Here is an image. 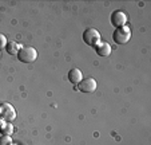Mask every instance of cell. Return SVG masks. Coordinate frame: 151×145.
<instances>
[{
  "instance_id": "6da1fadb",
  "label": "cell",
  "mask_w": 151,
  "mask_h": 145,
  "mask_svg": "<svg viewBox=\"0 0 151 145\" xmlns=\"http://www.w3.org/2000/svg\"><path fill=\"white\" fill-rule=\"evenodd\" d=\"M37 51L31 46H26V47H20L17 51V59L23 63H31L36 60Z\"/></svg>"
},
{
  "instance_id": "7a4b0ae2",
  "label": "cell",
  "mask_w": 151,
  "mask_h": 145,
  "mask_svg": "<svg viewBox=\"0 0 151 145\" xmlns=\"http://www.w3.org/2000/svg\"><path fill=\"white\" fill-rule=\"evenodd\" d=\"M130 38H131V30L127 26L115 28L114 34H112V39L116 44H126L130 40Z\"/></svg>"
},
{
  "instance_id": "3957f363",
  "label": "cell",
  "mask_w": 151,
  "mask_h": 145,
  "mask_svg": "<svg viewBox=\"0 0 151 145\" xmlns=\"http://www.w3.org/2000/svg\"><path fill=\"white\" fill-rule=\"evenodd\" d=\"M83 42L86 44L91 46V47H96L100 43V34L98 30L95 28H87L83 32Z\"/></svg>"
},
{
  "instance_id": "277c9868",
  "label": "cell",
  "mask_w": 151,
  "mask_h": 145,
  "mask_svg": "<svg viewBox=\"0 0 151 145\" xmlns=\"http://www.w3.org/2000/svg\"><path fill=\"white\" fill-rule=\"evenodd\" d=\"M78 90L82 91V93H92V91L96 90V81L94 78H86V79H82L79 83H78Z\"/></svg>"
},
{
  "instance_id": "5b68a950",
  "label": "cell",
  "mask_w": 151,
  "mask_h": 145,
  "mask_svg": "<svg viewBox=\"0 0 151 145\" xmlns=\"http://www.w3.org/2000/svg\"><path fill=\"white\" fill-rule=\"evenodd\" d=\"M126 23H127V15L123 11H114L111 14V24L114 27L119 28V27L126 26Z\"/></svg>"
},
{
  "instance_id": "8992f818",
  "label": "cell",
  "mask_w": 151,
  "mask_h": 145,
  "mask_svg": "<svg viewBox=\"0 0 151 145\" xmlns=\"http://www.w3.org/2000/svg\"><path fill=\"white\" fill-rule=\"evenodd\" d=\"M1 109H3V111H1V117H3L6 121H12V119L16 117V114H15V109L12 108L11 105H8V103H3V105H1Z\"/></svg>"
},
{
  "instance_id": "52a82bcc",
  "label": "cell",
  "mask_w": 151,
  "mask_h": 145,
  "mask_svg": "<svg viewBox=\"0 0 151 145\" xmlns=\"http://www.w3.org/2000/svg\"><path fill=\"white\" fill-rule=\"evenodd\" d=\"M95 51L99 57H109L111 54V46L106 42H100L99 44L95 47Z\"/></svg>"
},
{
  "instance_id": "ba28073f",
  "label": "cell",
  "mask_w": 151,
  "mask_h": 145,
  "mask_svg": "<svg viewBox=\"0 0 151 145\" xmlns=\"http://www.w3.org/2000/svg\"><path fill=\"white\" fill-rule=\"evenodd\" d=\"M82 79H83V74H82V71H80L79 68H71V70L68 71V81L71 83L78 85Z\"/></svg>"
},
{
  "instance_id": "9c48e42d",
  "label": "cell",
  "mask_w": 151,
  "mask_h": 145,
  "mask_svg": "<svg viewBox=\"0 0 151 145\" xmlns=\"http://www.w3.org/2000/svg\"><path fill=\"white\" fill-rule=\"evenodd\" d=\"M0 145H12V140L9 136H1L0 137Z\"/></svg>"
},
{
  "instance_id": "30bf717a",
  "label": "cell",
  "mask_w": 151,
  "mask_h": 145,
  "mask_svg": "<svg viewBox=\"0 0 151 145\" xmlns=\"http://www.w3.org/2000/svg\"><path fill=\"white\" fill-rule=\"evenodd\" d=\"M4 132H6V134H7V136L12 133V125H11V124H8V125H7L6 128H4Z\"/></svg>"
}]
</instances>
